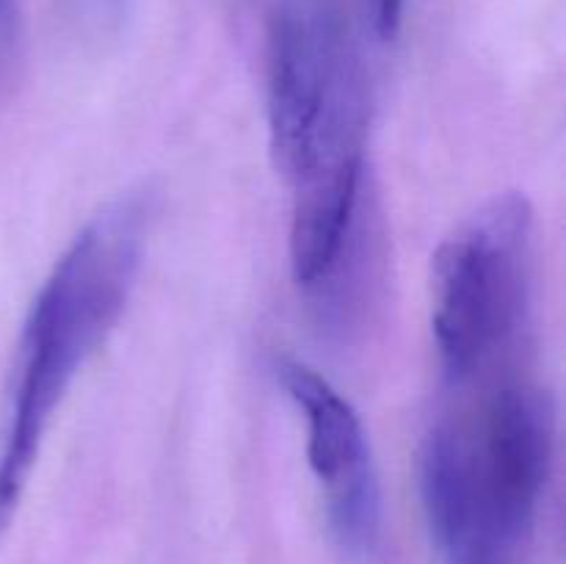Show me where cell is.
<instances>
[{
    "instance_id": "cell-1",
    "label": "cell",
    "mask_w": 566,
    "mask_h": 564,
    "mask_svg": "<svg viewBox=\"0 0 566 564\" xmlns=\"http://www.w3.org/2000/svg\"><path fill=\"white\" fill-rule=\"evenodd\" d=\"M149 216V199L142 194L99 210L61 254L28 313L0 431V542L20 509L55 409L125 310Z\"/></svg>"
},
{
    "instance_id": "cell-2",
    "label": "cell",
    "mask_w": 566,
    "mask_h": 564,
    "mask_svg": "<svg viewBox=\"0 0 566 564\" xmlns=\"http://www.w3.org/2000/svg\"><path fill=\"white\" fill-rule=\"evenodd\" d=\"M265 111L291 186L363 155L365 86L343 0H276L265 42Z\"/></svg>"
},
{
    "instance_id": "cell-3",
    "label": "cell",
    "mask_w": 566,
    "mask_h": 564,
    "mask_svg": "<svg viewBox=\"0 0 566 564\" xmlns=\"http://www.w3.org/2000/svg\"><path fill=\"white\" fill-rule=\"evenodd\" d=\"M534 208L520 191L492 197L431 263V330L442 370L468 382L525 324L531 302Z\"/></svg>"
},
{
    "instance_id": "cell-4",
    "label": "cell",
    "mask_w": 566,
    "mask_h": 564,
    "mask_svg": "<svg viewBox=\"0 0 566 564\" xmlns=\"http://www.w3.org/2000/svg\"><path fill=\"white\" fill-rule=\"evenodd\" d=\"M473 437L475 551L501 564L528 531L553 457V409L531 387H503Z\"/></svg>"
},
{
    "instance_id": "cell-5",
    "label": "cell",
    "mask_w": 566,
    "mask_h": 564,
    "mask_svg": "<svg viewBox=\"0 0 566 564\" xmlns=\"http://www.w3.org/2000/svg\"><path fill=\"white\" fill-rule=\"evenodd\" d=\"M307 424V459L326 495V520L343 556L365 562L381 536V490L357 409L318 370L298 359L276 365Z\"/></svg>"
},
{
    "instance_id": "cell-6",
    "label": "cell",
    "mask_w": 566,
    "mask_h": 564,
    "mask_svg": "<svg viewBox=\"0 0 566 564\" xmlns=\"http://www.w3.org/2000/svg\"><path fill=\"white\" fill-rule=\"evenodd\" d=\"M403 9H407V0H368L370 25H374V33L381 42L396 39L398 28L403 22Z\"/></svg>"
},
{
    "instance_id": "cell-7",
    "label": "cell",
    "mask_w": 566,
    "mask_h": 564,
    "mask_svg": "<svg viewBox=\"0 0 566 564\" xmlns=\"http://www.w3.org/2000/svg\"><path fill=\"white\" fill-rule=\"evenodd\" d=\"M17 22H20V9H17V0H0V36L3 39L14 36Z\"/></svg>"
}]
</instances>
